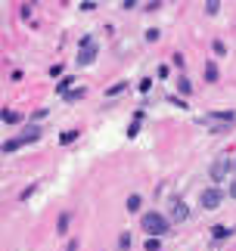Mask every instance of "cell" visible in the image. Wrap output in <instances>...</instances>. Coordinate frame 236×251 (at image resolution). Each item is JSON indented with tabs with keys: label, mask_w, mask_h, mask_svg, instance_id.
<instances>
[{
	"label": "cell",
	"mask_w": 236,
	"mask_h": 251,
	"mask_svg": "<svg viewBox=\"0 0 236 251\" xmlns=\"http://www.w3.org/2000/svg\"><path fill=\"white\" fill-rule=\"evenodd\" d=\"M233 168H236V158H233Z\"/></svg>",
	"instance_id": "obj_9"
},
{
	"label": "cell",
	"mask_w": 236,
	"mask_h": 251,
	"mask_svg": "<svg viewBox=\"0 0 236 251\" xmlns=\"http://www.w3.org/2000/svg\"><path fill=\"white\" fill-rule=\"evenodd\" d=\"M211 233H214V239H224V236H227V226H214Z\"/></svg>",
	"instance_id": "obj_7"
},
{
	"label": "cell",
	"mask_w": 236,
	"mask_h": 251,
	"mask_svg": "<svg viewBox=\"0 0 236 251\" xmlns=\"http://www.w3.org/2000/svg\"><path fill=\"white\" fill-rule=\"evenodd\" d=\"M143 229L159 239L162 233H168V220H165L162 214H155V211H149V214H143Z\"/></svg>",
	"instance_id": "obj_1"
},
{
	"label": "cell",
	"mask_w": 236,
	"mask_h": 251,
	"mask_svg": "<svg viewBox=\"0 0 236 251\" xmlns=\"http://www.w3.org/2000/svg\"><path fill=\"white\" fill-rule=\"evenodd\" d=\"M227 165H230V158H221V161H214V168H211V177H214V180H224V174H227Z\"/></svg>",
	"instance_id": "obj_4"
},
{
	"label": "cell",
	"mask_w": 236,
	"mask_h": 251,
	"mask_svg": "<svg viewBox=\"0 0 236 251\" xmlns=\"http://www.w3.org/2000/svg\"><path fill=\"white\" fill-rule=\"evenodd\" d=\"M137 208H140V196H131L127 199V211H137Z\"/></svg>",
	"instance_id": "obj_6"
},
{
	"label": "cell",
	"mask_w": 236,
	"mask_h": 251,
	"mask_svg": "<svg viewBox=\"0 0 236 251\" xmlns=\"http://www.w3.org/2000/svg\"><path fill=\"white\" fill-rule=\"evenodd\" d=\"M96 59V44L90 41V37H84V47H81V53H78V62L81 65H90Z\"/></svg>",
	"instance_id": "obj_3"
},
{
	"label": "cell",
	"mask_w": 236,
	"mask_h": 251,
	"mask_svg": "<svg viewBox=\"0 0 236 251\" xmlns=\"http://www.w3.org/2000/svg\"><path fill=\"white\" fill-rule=\"evenodd\" d=\"M186 217H190L186 205H183V201H177V205H174V220H186Z\"/></svg>",
	"instance_id": "obj_5"
},
{
	"label": "cell",
	"mask_w": 236,
	"mask_h": 251,
	"mask_svg": "<svg viewBox=\"0 0 236 251\" xmlns=\"http://www.w3.org/2000/svg\"><path fill=\"white\" fill-rule=\"evenodd\" d=\"M230 196H233V199H236V183H233V186H230Z\"/></svg>",
	"instance_id": "obj_8"
},
{
	"label": "cell",
	"mask_w": 236,
	"mask_h": 251,
	"mask_svg": "<svg viewBox=\"0 0 236 251\" xmlns=\"http://www.w3.org/2000/svg\"><path fill=\"white\" fill-rule=\"evenodd\" d=\"M221 199H224V192H221V189H202V196H199V201H202V208H205V211L218 208V205H221Z\"/></svg>",
	"instance_id": "obj_2"
}]
</instances>
